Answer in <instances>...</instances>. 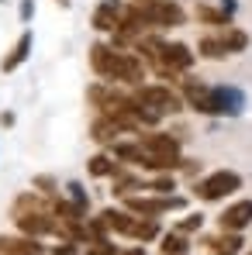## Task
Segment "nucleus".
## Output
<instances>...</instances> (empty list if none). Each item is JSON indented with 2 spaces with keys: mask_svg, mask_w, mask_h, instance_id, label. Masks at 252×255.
I'll return each instance as SVG.
<instances>
[{
  "mask_svg": "<svg viewBox=\"0 0 252 255\" xmlns=\"http://www.w3.org/2000/svg\"><path fill=\"white\" fill-rule=\"evenodd\" d=\"M249 255H252V252H249Z\"/></svg>",
  "mask_w": 252,
  "mask_h": 255,
  "instance_id": "393cba45",
  "label": "nucleus"
},
{
  "mask_svg": "<svg viewBox=\"0 0 252 255\" xmlns=\"http://www.w3.org/2000/svg\"><path fill=\"white\" fill-rule=\"evenodd\" d=\"M211 245H214V255H235L242 249V238H239V231H232V235H225V238H218Z\"/></svg>",
  "mask_w": 252,
  "mask_h": 255,
  "instance_id": "dca6fc26",
  "label": "nucleus"
},
{
  "mask_svg": "<svg viewBox=\"0 0 252 255\" xmlns=\"http://www.w3.org/2000/svg\"><path fill=\"white\" fill-rule=\"evenodd\" d=\"M90 66L104 80H121V83H142V59L131 52L111 48V45H93L90 48Z\"/></svg>",
  "mask_w": 252,
  "mask_h": 255,
  "instance_id": "f257e3e1",
  "label": "nucleus"
},
{
  "mask_svg": "<svg viewBox=\"0 0 252 255\" xmlns=\"http://www.w3.org/2000/svg\"><path fill=\"white\" fill-rule=\"evenodd\" d=\"M86 169H90V176H114V162L107 155H93Z\"/></svg>",
  "mask_w": 252,
  "mask_h": 255,
  "instance_id": "f3484780",
  "label": "nucleus"
},
{
  "mask_svg": "<svg viewBox=\"0 0 252 255\" xmlns=\"http://www.w3.org/2000/svg\"><path fill=\"white\" fill-rule=\"evenodd\" d=\"M246 224H252V200H239L221 214V231H242Z\"/></svg>",
  "mask_w": 252,
  "mask_h": 255,
  "instance_id": "9d476101",
  "label": "nucleus"
},
{
  "mask_svg": "<svg viewBox=\"0 0 252 255\" xmlns=\"http://www.w3.org/2000/svg\"><path fill=\"white\" fill-rule=\"evenodd\" d=\"M135 100L145 104V107L156 111V114H166V111L173 114V111H180V97H176L169 86H142Z\"/></svg>",
  "mask_w": 252,
  "mask_h": 255,
  "instance_id": "423d86ee",
  "label": "nucleus"
},
{
  "mask_svg": "<svg viewBox=\"0 0 252 255\" xmlns=\"http://www.w3.org/2000/svg\"><path fill=\"white\" fill-rule=\"evenodd\" d=\"M135 7H138L156 28H176V24H183V10H180L176 3H169V0H135Z\"/></svg>",
  "mask_w": 252,
  "mask_h": 255,
  "instance_id": "39448f33",
  "label": "nucleus"
},
{
  "mask_svg": "<svg viewBox=\"0 0 252 255\" xmlns=\"http://www.w3.org/2000/svg\"><path fill=\"white\" fill-rule=\"evenodd\" d=\"M100 217L107 221V228L121 231V235H128V238H138V242H149V238L159 235V224H156L152 217L138 221V217H128V214H121V211H104Z\"/></svg>",
  "mask_w": 252,
  "mask_h": 255,
  "instance_id": "f03ea898",
  "label": "nucleus"
},
{
  "mask_svg": "<svg viewBox=\"0 0 252 255\" xmlns=\"http://www.w3.org/2000/svg\"><path fill=\"white\" fill-rule=\"evenodd\" d=\"M218 42L225 45V52L232 55V52H242V48L249 45V35H246V31H239V28H228V24H225V31L218 35Z\"/></svg>",
  "mask_w": 252,
  "mask_h": 255,
  "instance_id": "ddd939ff",
  "label": "nucleus"
},
{
  "mask_svg": "<svg viewBox=\"0 0 252 255\" xmlns=\"http://www.w3.org/2000/svg\"><path fill=\"white\" fill-rule=\"evenodd\" d=\"M118 24H121V10L114 3H100L93 10V28L97 31H118Z\"/></svg>",
  "mask_w": 252,
  "mask_h": 255,
  "instance_id": "9b49d317",
  "label": "nucleus"
},
{
  "mask_svg": "<svg viewBox=\"0 0 252 255\" xmlns=\"http://www.w3.org/2000/svg\"><path fill=\"white\" fill-rule=\"evenodd\" d=\"M163 255H187V242L180 235H166L163 238Z\"/></svg>",
  "mask_w": 252,
  "mask_h": 255,
  "instance_id": "6ab92c4d",
  "label": "nucleus"
},
{
  "mask_svg": "<svg viewBox=\"0 0 252 255\" xmlns=\"http://www.w3.org/2000/svg\"><path fill=\"white\" fill-rule=\"evenodd\" d=\"M187 100H190V107L201 111V114H221V97H218V90H211V86L187 83Z\"/></svg>",
  "mask_w": 252,
  "mask_h": 255,
  "instance_id": "1a4fd4ad",
  "label": "nucleus"
},
{
  "mask_svg": "<svg viewBox=\"0 0 252 255\" xmlns=\"http://www.w3.org/2000/svg\"><path fill=\"white\" fill-rule=\"evenodd\" d=\"M121 255H145L142 249H128V252H121Z\"/></svg>",
  "mask_w": 252,
  "mask_h": 255,
  "instance_id": "b1692460",
  "label": "nucleus"
},
{
  "mask_svg": "<svg viewBox=\"0 0 252 255\" xmlns=\"http://www.w3.org/2000/svg\"><path fill=\"white\" fill-rule=\"evenodd\" d=\"M197 17H201V21H211V24H228V14L211 10V7H201V10H197Z\"/></svg>",
  "mask_w": 252,
  "mask_h": 255,
  "instance_id": "aec40b11",
  "label": "nucleus"
},
{
  "mask_svg": "<svg viewBox=\"0 0 252 255\" xmlns=\"http://www.w3.org/2000/svg\"><path fill=\"white\" fill-rule=\"evenodd\" d=\"M0 255H42L38 242H17V238H0Z\"/></svg>",
  "mask_w": 252,
  "mask_h": 255,
  "instance_id": "f8f14e48",
  "label": "nucleus"
},
{
  "mask_svg": "<svg viewBox=\"0 0 252 255\" xmlns=\"http://www.w3.org/2000/svg\"><path fill=\"white\" fill-rule=\"evenodd\" d=\"M201 52H204V55H208V59H225V55H228V52H225V45L218 42V38H201Z\"/></svg>",
  "mask_w": 252,
  "mask_h": 255,
  "instance_id": "a211bd4d",
  "label": "nucleus"
},
{
  "mask_svg": "<svg viewBox=\"0 0 252 255\" xmlns=\"http://www.w3.org/2000/svg\"><path fill=\"white\" fill-rule=\"evenodd\" d=\"M28 48H31V35H21V38H17V45H14V52L3 59V73H14V69L28 59Z\"/></svg>",
  "mask_w": 252,
  "mask_h": 255,
  "instance_id": "4468645a",
  "label": "nucleus"
},
{
  "mask_svg": "<svg viewBox=\"0 0 252 255\" xmlns=\"http://www.w3.org/2000/svg\"><path fill=\"white\" fill-rule=\"evenodd\" d=\"M14 221H17V228H21L24 235H31V238L55 231V221H52V217H48L45 211H38V207H31V211H21V207H17Z\"/></svg>",
  "mask_w": 252,
  "mask_h": 255,
  "instance_id": "6e6552de",
  "label": "nucleus"
},
{
  "mask_svg": "<svg viewBox=\"0 0 252 255\" xmlns=\"http://www.w3.org/2000/svg\"><path fill=\"white\" fill-rule=\"evenodd\" d=\"M90 255H121V252H118V249H111L104 238H97V242L90 245Z\"/></svg>",
  "mask_w": 252,
  "mask_h": 255,
  "instance_id": "412c9836",
  "label": "nucleus"
},
{
  "mask_svg": "<svg viewBox=\"0 0 252 255\" xmlns=\"http://www.w3.org/2000/svg\"><path fill=\"white\" fill-rule=\"evenodd\" d=\"M194 228H201V217H190V221L180 224V231H194Z\"/></svg>",
  "mask_w": 252,
  "mask_h": 255,
  "instance_id": "4be33fe9",
  "label": "nucleus"
},
{
  "mask_svg": "<svg viewBox=\"0 0 252 255\" xmlns=\"http://www.w3.org/2000/svg\"><path fill=\"white\" fill-rule=\"evenodd\" d=\"M239 186H242V176H239V172L221 169V172H211L208 179L197 183V197H201V200H221V197L235 193Z\"/></svg>",
  "mask_w": 252,
  "mask_h": 255,
  "instance_id": "20e7f679",
  "label": "nucleus"
},
{
  "mask_svg": "<svg viewBox=\"0 0 252 255\" xmlns=\"http://www.w3.org/2000/svg\"><path fill=\"white\" fill-rule=\"evenodd\" d=\"M138 145H142L149 155H156V162H159L163 169L180 166V141H176V138H169V134H163V131L138 134Z\"/></svg>",
  "mask_w": 252,
  "mask_h": 255,
  "instance_id": "7ed1b4c3",
  "label": "nucleus"
},
{
  "mask_svg": "<svg viewBox=\"0 0 252 255\" xmlns=\"http://www.w3.org/2000/svg\"><path fill=\"white\" fill-rule=\"evenodd\" d=\"M118 131H121V125H118V121L107 114V118H100V121L93 125V138L107 145V141H114V138H118Z\"/></svg>",
  "mask_w": 252,
  "mask_h": 255,
  "instance_id": "2eb2a0df",
  "label": "nucleus"
},
{
  "mask_svg": "<svg viewBox=\"0 0 252 255\" xmlns=\"http://www.w3.org/2000/svg\"><path fill=\"white\" fill-rule=\"evenodd\" d=\"M131 214H142V217H159L166 214L169 207H180L183 200L180 197H128L125 200Z\"/></svg>",
  "mask_w": 252,
  "mask_h": 255,
  "instance_id": "0eeeda50",
  "label": "nucleus"
},
{
  "mask_svg": "<svg viewBox=\"0 0 252 255\" xmlns=\"http://www.w3.org/2000/svg\"><path fill=\"white\" fill-rule=\"evenodd\" d=\"M52 255H73V249L66 245V249H55V252H52Z\"/></svg>",
  "mask_w": 252,
  "mask_h": 255,
  "instance_id": "5701e85b",
  "label": "nucleus"
}]
</instances>
